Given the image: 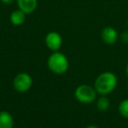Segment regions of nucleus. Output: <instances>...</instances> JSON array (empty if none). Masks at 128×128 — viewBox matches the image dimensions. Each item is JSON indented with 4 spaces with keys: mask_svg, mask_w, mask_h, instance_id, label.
Here are the masks:
<instances>
[{
    "mask_svg": "<svg viewBox=\"0 0 128 128\" xmlns=\"http://www.w3.org/2000/svg\"><path fill=\"white\" fill-rule=\"evenodd\" d=\"M118 78L114 73L105 72L98 75L95 80L94 87L97 92L101 95H107L116 88Z\"/></svg>",
    "mask_w": 128,
    "mask_h": 128,
    "instance_id": "f257e3e1",
    "label": "nucleus"
},
{
    "mask_svg": "<svg viewBox=\"0 0 128 128\" xmlns=\"http://www.w3.org/2000/svg\"><path fill=\"white\" fill-rule=\"evenodd\" d=\"M85 128H98V127L94 125H90V126H86Z\"/></svg>",
    "mask_w": 128,
    "mask_h": 128,
    "instance_id": "4468645a",
    "label": "nucleus"
},
{
    "mask_svg": "<svg viewBox=\"0 0 128 128\" xmlns=\"http://www.w3.org/2000/svg\"><path fill=\"white\" fill-rule=\"evenodd\" d=\"M18 8L26 15L32 13L38 6V0H16Z\"/></svg>",
    "mask_w": 128,
    "mask_h": 128,
    "instance_id": "0eeeda50",
    "label": "nucleus"
},
{
    "mask_svg": "<svg viewBox=\"0 0 128 128\" xmlns=\"http://www.w3.org/2000/svg\"><path fill=\"white\" fill-rule=\"evenodd\" d=\"M97 91L95 87L89 84H81L75 89V97L82 104H91L97 98Z\"/></svg>",
    "mask_w": 128,
    "mask_h": 128,
    "instance_id": "7ed1b4c3",
    "label": "nucleus"
},
{
    "mask_svg": "<svg viewBox=\"0 0 128 128\" xmlns=\"http://www.w3.org/2000/svg\"><path fill=\"white\" fill-rule=\"evenodd\" d=\"M4 4H12L15 0H0Z\"/></svg>",
    "mask_w": 128,
    "mask_h": 128,
    "instance_id": "ddd939ff",
    "label": "nucleus"
},
{
    "mask_svg": "<svg viewBox=\"0 0 128 128\" xmlns=\"http://www.w3.org/2000/svg\"><path fill=\"white\" fill-rule=\"evenodd\" d=\"M14 120L9 112H0V128H13Z\"/></svg>",
    "mask_w": 128,
    "mask_h": 128,
    "instance_id": "1a4fd4ad",
    "label": "nucleus"
},
{
    "mask_svg": "<svg viewBox=\"0 0 128 128\" xmlns=\"http://www.w3.org/2000/svg\"><path fill=\"white\" fill-rule=\"evenodd\" d=\"M46 46L52 52H57L62 46V38L58 32H50L45 37Z\"/></svg>",
    "mask_w": 128,
    "mask_h": 128,
    "instance_id": "39448f33",
    "label": "nucleus"
},
{
    "mask_svg": "<svg viewBox=\"0 0 128 128\" xmlns=\"http://www.w3.org/2000/svg\"><path fill=\"white\" fill-rule=\"evenodd\" d=\"M118 112L124 118H128V98L124 100L118 106Z\"/></svg>",
    "mask_w": 128,
    "mask_h": 128,
    "instance_id": "9b49d317",
    "label": "nucleus"
},
{
    "mask_svg": "<svg viewBox=\"0 0 128 128\" xmlns=\"http://www.w3.org/2000/svg\"><path fill=\"white\" fill-rule=\"evenodd\" d=\"M26 14L19 9L13 10L10 15V22L15 26H22L26 22Z\"/></svg>",
    "mask_w": 128,
    "mask_h": 128,
    "instance_id": "6e6552de",
    "label": "nucleus"
},
{
    "mask_svg": "<svg viewBox=\"0 0 128 128\" xmlns=\"http://www.w3.org/2000/svg\"><path fill=\"white\" fill-rule=\"evenodd\" d=\"M120 40L124 43V44H128V30H125L119 35Z\"/></svg>",
    "mask_w": 128,
    "mask_h": 128,
    "instance_id": "f8f14e48",
    "label": "nucleus"
},
{
    "mask_svg": "<svg viewBox=\"0 0 128 128\" xmlns=\"http://www.w3.org/2000/svg\"><path fill=\"white\" fill-rule=\"evenodd\" d=\"M48 66L53 73L57 75H62L67 72L69 67V62L68 58L62 52L59 51L53 52V53L48 57Z\"/></svg>",
    "mask_w": 128,
    "mask_h": 128,
    "instance_id": "f03ea898",
    "label": "nucleus"
},
{
    "mask_svg": "<svg viewBox=\"0 0 128 128\" xmlns=\"http://www.w3.org/2000/svg\"><path fill=\"white\" fill-rule=\"evenodd\" d=\"M118 38H119V35L118 32L116 30V29L111 26L104 27L101 32V39L104 44H109V46L116 44Z\"/></svg>",
    "mask_w": 128,
    "mask_h": 128,
    "instance_id": "423d86ee",
    "label": "nucleus"
},
{
    "mask_svg": "<svg viewBox=\"0 0 128 128\" xmlns=\"http://www.w3.org/2000/svg\"><path fill=\"white\" fill-rule=\"evenodd\" d=\"M127 29H128V20H127Z\"/></svg>",
    "mask_w": 128,
    "mask_h": 128,
    "instance_id": "dca6fc26",
    "label": "nucleus"
},
{
    "mask_svg": "<svg viewBox=\"0 0 128 128\" xmlns=\"http://www.w3.org/2000/svg\"><path fill=\"white\" fill-rule=\"evenodd\" d=\"M125 74H126V77L128 78V64L126 66V68H125Z\"/></svg>",
    "mask_w": 128,
    "mask_h": 128,
    "instance_id": "2eb2a0df",
    "label": "nucleus"
},
{
    "mask_svg": "<svg viewBox=\"0 0 128 128\" xmlns=\"http://www.w3.org/2000/svg\"><path fill=\"white\" fill-rule=\"evenodd\" d=\"M13 87L19 92H26L31 89L32 86V78L28 73H19L13 79Z\"/></svg>",
    "mask_w": 128,
    "mask_h": 128,
    "instance_id": "20e7f679",
    "label": "nucleus"
},
{
    "mask_svg": "<svg viewBox=\"0 0 128 128\" xmlns=\"http://www.w3.org/2000/svg\"><path fill=\"white\" fill-rule=\"evenodd\" d=\"M110 104H111V103H110V100L107 98V97H105L104 95H103V96L100 97V98H98V100H97V107L100 112H105L109 109Z\"/></svg>",
    "mask_w": 128,
    "mask_h": 128,
    "instance_id": "9d476101",
    "label": "nucleus"
}]
</instances>
